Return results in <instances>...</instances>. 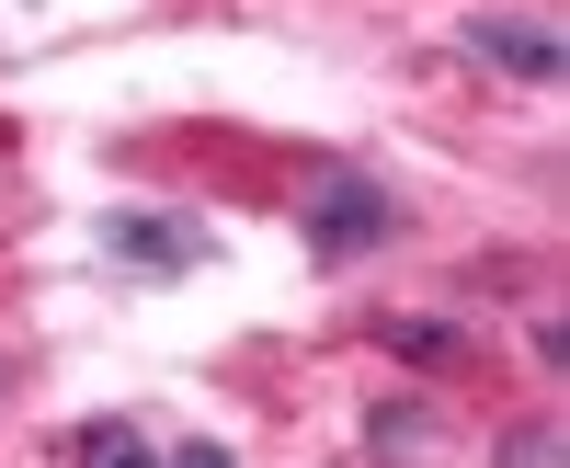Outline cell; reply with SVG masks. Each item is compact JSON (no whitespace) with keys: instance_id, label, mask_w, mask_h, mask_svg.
<instances>
[{"instance_id":"cell-1","label":"cell","mask_w":570,"mask_h":468,"mask_svg":"<svg viewBox=\"0 0 570 468\" xmlns=\"http://www.w3.org/2000/svg\"><path fill=\"white\" fill-rule=\"evenodd\" d=\"M389 228H400V206H389V183H365V172H320L308 195H297V241H308V263H365Z\"/></svg>"},{"instance_id":"cell-2","label":"cell","mask_w":570,"mask_h":468,"mask_svg":"<svg viewBox=\"0 0 570 468\" xmlns=\"http://www.w3.org/2000/svg\"><path fill=\"white\" fill-rule=\"evenodd\" d=\"M104 252H115L126 274H206V263H217V228L160 217V206H115V217H104Z\"/></svg>"},{"instance_id":"cell-3","label":"cell","mask_w":570,"mask_h":468,"mask_svg":"<svg viewBox=\"0 0 570 468\" xmlns=\"http://www.w3.org/2000/svg\"><path fill=\"white\" fill-rule=\"evenodd\" d=\"M456 46H468L480 69H502V80H525V91H559V80H570V46H559L548 23H525V12H468Z\"/></svg>"},{"instance_id":"cell-4","label":"cell","mask_w":570,"mask_h":468,"mask_svg":"<svg viewBox=\"0 0 570 468\" xmlns=\"http://www.w3.org/2000/svg\"><path fill=\"white\" fill-rule=\"evenodd\" d=\"M365 446L389 457V468H434V457H445V411H434V400H376V411H365Z\"/></svg>"},{"instance_id":"cell-5","label":"cell","mask_w":570,"mask_h":468,"mask_svg":"<svg viewBox=\"0 0 570 468\" xmlns=\"http://www.w3.org/2000/svg\"><path fill=\"white\" fill-rule=\"evenodd\" d=\"M69 468H160V446L126 423V411H104V423H80L69 435Z\"/></svg>"},{"instance_id":"cell-6","label":"cell","mask_w":570,"mask_h":468,"mask_svg":"<svg viewBox=\"0 0 570 468\" xmlns=\"http://www.w3.org/2000/svg\"><path fill=\"white\" fill-rule=\"evenodd\" d=\"M376 354H400V365H468V332H456V320H376Z\"/></svg>"},{"instance_id":"cell-7","label":"cell","mask_w":570,"mask_h":468,"mask_svg":"<svg viewBox=\"0 0 570 468\" xmlns=\"http://www.w3.org/2000/svg\"><path fill=\"white\" fill-rule=\"evenodd\" d=\"M502 468H559V435H548V423H513V435H502Z\"/></svg>"},{"instance_id":"cell-8","label":"cell","mask_w":570,"mask_h":468,"mask_svg":"<svg viewBox=\"0 0 570 468\" xmlns=\"http://www.w3.org/2000/svg\"><path fill=\"white\" fill-rule=\"evenodd\" d=\"M160 468H240V457H228V446H217V435H195V446H171V457H160Z\"/></svg>"},{"instance_id":"cell-9","label":"cell","mask_w":570,"mask_h":468,"mask_svg":"<svg viewBox=\"0 0 570 468\" xmlns=\"http://www.w3.org/2000/svg\"><path fill=\"white\" fill-rule=\"evenodd\" d=\"M0 389H12V365H0Z\"/></svg>"}]
</instances>
